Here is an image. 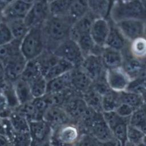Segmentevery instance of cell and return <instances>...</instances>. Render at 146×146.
<instances>
[{"label":"cell","mask_w":146,"mask_h":146,"mask_svg":"<svg viewBox=\"0 0 146 146\" xmlns=\"http://www.w3.org/2000/svg\"><path fill=\"white\" fill-rule=\"evenodd\" d=\"M14 37L7 24L2 21L0 22V46L8 44L14 40Z\"/></svg>","instance_id":"60d3db41"},{"label":"cell","mask_w":146,"mask_h":146,"mask_svg":"<svg viewBox=\"0 0 146 146\" xmlns=\"http://www.w3.org/2000/svg\"><path fill=\"white\" fill-rule=\"evenodd\" d=\"M108 19L113 23L128 19L146 21V5L143 0L112 1Z\"/></svg>","instance_id":"7a4b0ae2"},{"label":"cell","mask_w":146,"mask_h":146,"mask_svg":"<svg viewBox=\"0 0 146 146\" xmlns=\"http://www.w3.org/2000/svg\"><path fill=\"white\" fill-rule=\"evenodd\" d=\"M56 140L60 144L73 145L79 139L78 128L70 124H63L60 126L55 134Z\"/></svg>","instance_id":"2e32d148"},{"label":"cell","mask_w":146,"mask_h":146,"mask_svg":"<svg viewBox=\"0 0 146 146\" xmlns=\"http://www.w3.org/2000/svg\"><path fill=\"white\" fill-rule=\"evenodd\" d=\"M124 146H136V145H134L133 144H132V143L128 142V141H127Z\"/></svg>","instance_id":"f907efd6"},{"label":"cell","mask_w":146,"mask_h":146,"mask_svg":"<svg viewBox=\"0 0 146 146\" xmlns=\"http://www.w3.org/2000/svg\"><path fill=\"white\" fill-rule=\"evenodd\" d=\"M111 1L112 2V1H117V0H111Z\"/></svg>","instance_id":"9f6ffc18"},{"label":"cell","mask_w":146,"mask_h":146,"mask_svg":"<svg viewBox=\"0 0 146 146\" xmlns=\"http://www.w3.org/2000/svg\"><path fill=\"white\" fill-rule=\"evenodd\" d=\"M26 62L27 60L21 53L3 62L5 80L14 83L20 79Z\"/></svg>","instance_id":"8fae6325"},{"label":"cell","mask_w":146,"mask_h":146,"mask_svg":"<svg viewBox=\"0 0 146 146\" xmlns=\"http://www.w3.org/2000/svg\"><path fill=\"white\" fill-rule=\"evenodd\" d=\"M136 146H146V145L144 144L143 142H141V143H140L137 144Z\"/></svg>","instance_id":"db71d44e"},{"label":"cell","mask_w":146,"mask_h":146,"mask_svg":"<svg viewBox=\"0 0 146 146\" xmlns=\"http://www.w3.org/2000/svg\"><path fill=\"white\" fill-rule=\"evenodd\" d=\"M67 112L57 106L48 107L43 113L42 119L48 124L62 125L67 120Z\"/></svg>","instance_id":"ffe728a7"},{"label":"cell","mask_w":146,"mask_h":146,"mask_svg":"<svg viewBox=\"0 0 146 146\" xmlns=\"http://www.w3.org/2000/svg\"><path fill=\"white\" fill-rule=\"evenodd\" d=\"M4 79L5 80L4 64L2 62L0 61V81Z\"/></svg>","instance_id":"bcb514c9"},{"label":"cell","mask_w":146,"mask_h":146,"mask_svg":"<svg viewBox=\"0 0 146 146\" xmlns=\"http://www.w3.org/2000/svg\"><path fill=\"white\" fill-rule=\"evenodd\" d=\"M144 21L137 19H128L114 23L124 38L132 42L139 38L144 36Z\"/></svg>","instance_id":"9c48e42d"},{"label":"cell","mask_w":146,"mask_h":146,"mask_svg":"<svg viewBox=\"0 0 146 146\" xmlns=\"http://www.w3.org/2000/svg\"><path fill=\"white\" fill-rule=\"evenodd\" d=\"M50 16L49 1L34 0L23 20L30 29L42 26Z\"/></svg>","instance_id":"5b68a950"},{"label":"cell","mask_w":146,"mask_h":146,"mask_svg":"<svg viewBox=\"0 0 146 146\" xmlns=\"http://www.w3.org/2000/svg\"><path fill=\"white\" fill-rule=\"evenodd\" d=\"M123 61L121 67L131 80L139 78L143 67V59L132 56L128 50V46L121 51Z\"/></svg>","instance_id":"4fadbf2b"},{"label":"cell","mask_w":146,"mask_h":146,"mask_svg":"<svg viewBox=\"0 0 146 146\" xmlns=\"http://www.w3.org/2000/svg\"><path fill=\"white\" fill-rule=\"evenodd\" d=\"M32 3L25 0L12 1L2 11V21L24 19L29 11Z\"/></svg>","instance_id":"30bf717a"},{"label":"cell","mask_w":146,"mask_h":146,"mask_svg":"<svg viewBox=\"0 0 146 146\" xmlns=\"http://www.w3.org/2000/svg\"><path fill=\"white\" fill-rule=\"evenodd\" d=\"M10 144L9 139L5 135L0 133V146H10Z\"/></svg>","instance_id":"f6af8a7d"},{"label":"cell","mask_w":146,"mask_h":146,"mask_svg":"<svg viewBox=\"0 0 146 146\" xmlns=\"http://www.w3.org/2000/svg\"><path fill=\"white\" fill-rule=\"evenodd\" d=\"M134 111L133 108L124 103H120L115 110L118 115L125 118H129Z\"/></svg>","instance_id":"b9f144b4"},{"label":"cell","mask_w":146,"mask_h":146,"mask_svg":"<svg viewBox=\"0 0 146 146\" xmlns=\"http://www.w3.org/2000/svg\"><path fill=\"white\" fill-rule=\"evenodd\" d=\"M105 78L110 89L116 92L125 91L131 80L121 67L107 69Z\"/></svg>","instance_id":"ba28073f"},{"label":"cell","mask_w":146,"mask_h":146,"mask_svg":"<svg viewBox=\"0 0 146 146\" xmlns=\"http://www.w3.org/2000/svg\"><path fill=\"white\" fill-rule=\"evenodd\" d=\"M144 135L145 134L141 131L128 124L127 133V141L136 145L143 141Z\"/></svg>","instance_id":"ab89813d"},{"label":"cell","mask_w":146,"mask_h":146,"mask_svg":"<svg viewBox=\"0 0 146 146\" xmlns=\"http://www.w3.org/2000/svg\"><path fill=\"white\" fill-rule=\"evenodd\" d=\"M70 71L53 78L47 82V94H58L71 88Z\"/></svg>","instance_id":"44dd1931"},{"label":"cell","mask_w":146,"mask_h":146,"mask_svg":"<svg viewBox=\"0 0 146 146\" xmlns=\"http://www.w3.org/2000/svg\"><path fill=\"white\" fill-rule=\"evenodd\" d=\"M110 21V29L106 42L105 46L122 51L129 44L128 42L116 26Z\"/></svg>","instance_id":"e0dca14e"},{"label":"cell","mask_w":146,"mask_h":146,"mask_svg":"<svg viewBox=\"0 0 146 146\" xmlns=\"http://www.w3.org/2000/svg\"><path fill=\"white\" fill-rule=\"evenodd\" d=\"M129 124L133 126L146 135V106L135 110L129 117Z\"/></svg>","instance_id":"f1b7e54d"},{"label":"cell","mask_w":146,"mask_h":146,"mask_svg":"<svg viewBox=\"0 0 146 146\" xmlns=\"http://www.w3.org/2000/svg\"><path fill=\"white\" fill-rule=\"evenodd\" d=\"M90 127L94 138L98 141H104L114 137L102 116L98 119L95 117L90 124Z\"/></svg>","instance_id":"ac0fdd59"},{"label":"cell","mask_w":146,"mask_h":146,"mask_svg":"<svg viewBox=\"0 0 146 146\" xmlns=\"http://www.w3.org/2000/svg\"><path fill=\"white\" fill-rule=\"evenodd\" d=\"M20 43L21 41L14 39L8 44L0 46V61L3 62L10 58L21 53Z\"/></svg>","instance_id":"e575fe53"},{"label":"cell","mask_w":146,"mask_h":146,"mask_svg":"<svg viewBox=\"0 0 146 146\" xmlns=\"http://www.w3.org/2000/svg\"><path fill=\"white\" fill-rule=\"evenodd\" d=\"M144 144H145L146 145V135H144V138H143V141H142Z\"/></svg>","instance_id":"816d5d0a"},{"label":"cell","mask_w":146,"mask_h":146,"mask_svg":"<svg viewBox=\"0 0 146 146\" xmlns=\"http://www.w3.org/2000/svg\"><path fill=\"white\" fill-rule=\"evenodd\" d=\"M120 104L119 92L111 91L102 96V108L103 112L115 111Z\"/></svg>","instance_id":"d590c367"},{"label":"cell","mask_w":146,"mask_h":146,"mask_svg":"<svg viewBox=\"0 0 146 146\" xmlns=\"http://www.w3.org/2000/svg\"><path fill=\"white\" fill-rule=\"evenodd\" d=\"M88 11L87 0H74L66 17L74 24Z\"/></svg>","instance_id":"d4e9b609"},{"label":"cell","mask_w":146,"mask_h":146,"mask_svg":"<svg viewBox=\"0 0 146 146\" xmlns=\"http://www.w3.org/2000/svg\"><path fill=\"white\" fill-rule=\"evenodd\" d=\"M45 50V43L42 26L29 29L20 43V51L28 61L38 58Z\"/></svg>","instance_id":"3957f363"},{"label":"cell","mask_w":146,"mask_h":146,"mask_svg":"<svg viewBox=\"0 0 146 146\" xmlns=\"http://www.w3.org/2000/svg\"><path fill=\"white\" fill-rule=\"evenodd\" d=\"M128 50L134 58L141 60L146 58V38L143 36L130 42Z\"/></svg>","instance_id":"d6a6232c"},{"label":"cell","mask_w":146,"mask_h":146,"mask_svg":"<svg viewBox=\"0 0 146 146\" xmlns=\"http://www.w3.org/2000/svg\"><path fill=\"white\" fill-rule=\"evenodd\" d=\"M9 105L7 102V100L3 95V94L0 91V117H5L4 114H7V115L9 116L10 112H8Z\"/></svg>","instance_id":"7bdbcfd3"},{"label":"cell","mask_w":146,"mask_h":146,"mask_svg":"<svg viewBox=\"0 0 146 146\" xmlns=\"http://www.w3.org/2000/svg\"><path fill=\"white\" fill-rule=\"evenodd\" d=\"M89 11L96 18H108L111 0H87Z\"/></svg>","instance_id":"cb8c5ba5"},{"label":"cell","mask_w":146,"mask_h":146,"mask_svg":"<svg viewBox=\"0 0 146 146\" xmlns=\"http://www.w3.org/2000/svg\"><path fill=\"white\" fill-rule=\"evenodd\" d=\"M83 94V100L87 105L95 111L102 110V96L91 87Z\"/></svg>","instance_id":"836d02e7"},{"label":"cell","mask_w":146,"mask_h":146,"mask_svg":"<svg viewBox=\"0 0 146 146\" xmlns=\"http://www.w3.org/2000/svg\"><path fill=\"white\" fill-rule=\"evenodd\" d=\"M106 69L121 67L123 56L121 51L104 46L100 54Z\"/></svg>","instance_id":"d6986e66"},{"label":"cell","mask_w":146,"mask_h":146,"mask_svg":"<svg viewBox=\"0 0 146 146\" xmlns=\"http://www.w3.org/2000/svg\"><path fill=\"white\" fill-rule=\"evenodd\" d=\"M47 82L44 77L40 75L29 83L34 99L42 97L46 94Z\"/></svg>","instance_id":"8d00e7d4"},{"label":"cell","mask_w":146,"mask_h":146,"mask_svg":"<svg viewBox=\"0 0 146 146\" xmlns=\"http://www.w3.org/2000/svg\"><path fill=\"white\" fill-rule=\"evenodd\" d=\"M90 78L93 82L106 79V68L102 57L99 55L90 54L84 58L79 66Z\"/></svg>","instance_id":"52a82bcc"},{"label":"cell","mask_w":146,"mask_h":146,"mask_svg":"<svg viewBox=\"0 0 146 146\" xmlns=\"http://www.w3.org/2000/svg\"><path fill=\"white\" fill-rule=\"evenodd\" d=\"M76 42L79 45L84 57L92 54L96 46L90 34H84L80 36Z\"/></svg>","instance_id":"74e56055"},{"label":"cell","mask_w":146,"mask_h":146,"mask_svg":"<svg viewBox=\"0 0 146 146\" xmlns=\"http://www.w3.org/2000/svg\"><path fill=\"white\" fill-rule=\"evenodd\" d=\"M52 52L71 63L74 67H79L84 58L78 43L70 38L63 41Z\"/></svg>","instance_id":"277c9868"},{"label":"cell","mask_w":146,"mask_h":146,"mask_svg":"<svg viewBox=\"0 0 146 146\" xmlns=\"http://www.w3.org/2000/svg\"><path fill=\"white\" fill-rule=\"evenodd\" d=\"M144 36L146 38V21L145 22V27H144Z\"/></svg>","instance_id":"f5cc1de1"},{"label":"cell","mask_w":146,"mask_h":146,"mask_svg":"<svg viewBox=\"0 0 146 146\" xmlns=\"http://www.w3.org/2000/svg\"><path fill=\"white\" fill-rule=\"evenodd\" d=\"M13 146H31L33 139L30 131L27 132H15L10 139Z\"/></svg>","instance_id":"f35d334b"},{"label":"cell","mask_w":146,"mask_h":146,"mask_svg":"<svg viewBox=\"0 0 146 146\" xmlns=\"http://www.w3.org/2000/svg\"><path fill=\"white\" fill-rule=\"evenodd\" d=\"M72 25L66 17L50 15L42 25L45 50L52 51L60 43L69 38Z\"/></svg>","instance_id":"6da1fadb"},{"label":"cell","mask_w":146,"mask_h":146,"mask_svg":"<svg viewBox=\"0 0 146 146\" xmlns=\"http://www.w3.org/2000/svg\"><path fill=\"white\" fill-rule=\"evenodd\" d=\"M8 119L15 132H22L29 131V121L20 111H11Z\"/></svg>","instance_id":"484cf974"},{"label":"cell","mask_w":146,"mask_h":146,"mask_svg":"<svg viewBox=\"0 0 146 146\" xmlns=\"http://www.w3.org/2000/svg\"><path fill=\"white\" fill-rule=\"evenodd\" d=\"M70 80L71 87L83 94L91 87L93 83L80 67H75L70 71Z\"/></svg>","instance_id":"5bb4252c"},{"label":"cell","mask_w":146,"mask_h":146,"mask_svg":"<svg viewBox=\"0 0 146 146\" xmlns=\"http://www.w3.org/2000/svg\"><path fill=\"white\" fill-rule=\"evenodd\" d=\"M48 124L43 119L29 121V131L33 141L34 140L41 141L46 139L50 132Z\"/></svg>","instance_id":"603a6c76"},{"label":"cell","mask_w":146,"mask_h":146,"mask_svg":"<svg viewBox=\"0 0 146 146\" xmlns=\"http://www.w3.org/2000/svg\"><path fill=\"white\" fill-rule=\"evenodd\" d=\"M74 0H51L49 1L50 15L66 17Z\"/></svg>","instance_id":"83f0119b"},{"label":"cell","mask_w":146,"mask_h":146,"mask_svg":"<svg viewBox=\"0 0 146 146\" xmlns=\"http://www.w3.org/2000/svg\"><path fill=\"white\" fill-rule=\"evenodd\" d=\"M119 98L120 103L127 104L135 110L144 104L142 97L139 94L124 91L119 92Z\"/></svg>","instance_id":"4dcf8cb0"},{"label":"cell","mask_w":146,"mask_h":146,"mask_svg":"<svg viewBox=\"0 0 146 146\" xmlns=\"http://www.w3.org/2000/svg\"><path fill=\"white\" fill-rule=\"evenodd\" d=\"M5 22L9 26L14 39L17 40L21 41L29 29L23 19H13Z\"/></svg>","instance_id":"1f68e13d"},{"label":"cell","mask_w":146,"mask_h":146,"mask_svg":"<svg viewBox=\"0 0 146 146\" xmlns=\"http://www.w3.org/2000/svg\"><path fill=\"white\" fill-rule=\"evenodd\" d=\"M40 75H43L37 60L27 61L22 73L21 78L30 83Z\"/></svg>","instance_id":"f546056e"},{"label":"cell","mask_w":146,"mask_h":146,"mask_svg":"<svg viewBox=\"0 0 146 146\" xmlns=\"http://www.w3.org/2000/svg\"><path fill=\"white\" fill-rule=\"evenodd\" d=\"M95 18H96L89 11L72 25L70 29L69 38L76 42L80 36L90 34V30Z\"/></svg>","instance_id":"9a60e30c"},{"label":"cell","mask_w":146,"mask_h":146,"mask_svg":"<svg viewBox=\"0 0 146 146\" xmlns=\"http://www.w3.org/2000/svg\"><path fill=\"white\" fill-rule=\"evenodd\" d=\"M74 68L75 67L71 63L60 58L58 62L51 67L43 76L48 81L70 71Z\"/></svg>","instance_id":"4316f807"},{"label":"cell","mask_w":146,"mask_h":146,"mask_svg":"<svg viewBox=\"0 0 146 146\" xmlns=\"http://www.w3.org/2000/svg\"><path fill=\"white\" fill-rule=\"evenodd\" d=\"M2 21V13L0 12V22Z\"/></svg>","instance_id":"11a10c76"},{"label":"cell","mask_w":146,"mask_h":146,"mask_svg":"<svg viewBox=\"0 0 146 146\" xmlns=\"http://www.w3.org/2000/svg\"><path fill=\"white\" fill-rule=\"evenodd\" d=\"M140 95H141V96L142 97L144 104L146 106V89L145 90H144Z\"/></svg>","instance_id":"c3c4849f"},{"label":"cell","mask_w":146,"mask_h":146,"mask_svg":"<svg viewBox=\"0 0 146 146\" xmlns=\"http://www.w3.org/2000/svg\"><path fill=\"white\" fill-rule=\"evenodd\" d=\"M102 116L112 131L113 137L124 145L127 141V133L129 117H122L115 111L103 112Z\"/></svg>","instance_id":"8992f818"},{"label":"cell","mask_w":146,"mask_h":146,"mask_svg":"<svg viewBox=\"0 0 146 146\" xmlns=\"http://www.w3.org/2000/svg\"><path fill=\"white\" fill-rule=\"evenodd\" d=\"M97 146H124V145L119 140L115 137L112 139L104 141H96Z\"/></svg>","instance_id":"ee69618b"},{"label":"cell","mask_w":146,"mask_h":146,"mask_svg":"<svg viewBox=\"0 0 146 146\" xmlns=\"http://www.w3.org/2000/svg\"><path fill=\"white\" fill-rule=\"evenodd\" d=\"M140 77H146V58L143 59V67Z\"/></svg>","instance_id":"7dc6e473"},{"label":"cell","mask_w":146,"mask_h":146,"mask_svg":"<svg viewBox=\"0 0 146 146\" xmlns=\"http://www.w3.org/2000/svg\"><path fill=\"white\" fill-rule=\"evenodd\" d=\"M0 133H2V134H5V132H4V129H3V127L2 124V120H1V117H0Z\"/></svg>","instance_id":"681fc988"},{"label":"cell","mask_w":146,"mask_h":146,"mask_svg":"<svg viewBox=\"0 0 146 146\" xmlns=\"http://www.w3.org/2000/svg\"><path fill=\"white\" fill-rule=\"evenodd\" d=\"M14 90L19 105L31 102L34 98L31 94L29 83L20 78L14 83Z\"/></svg>","instance_id":"7402d4cb"},{"label":"cell","mask_w":146,"mask_h":146,"mask_svg":"<svg viewBox=\"0 0 146 146\" xmlns=\"http://www.w3.org/2000/svg\"><path fill=\"white\" fill-rule=\"evenodd\" d=\"M110 29V21L108 18L95 19L90 30V35L95 45L100 47L105 46Z\"/></svg>","instance_id":"7c38bea8"}]
</instances>
